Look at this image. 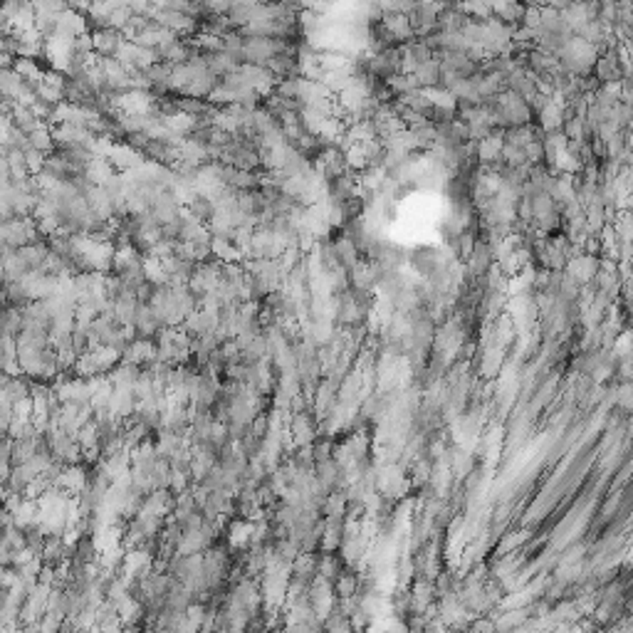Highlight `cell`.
<instances>
[{
  "instance_id": "cell-4",
  "label": "cell",
  "mask_w": 633,
  "mask_h": 633,
  "mask_svg": "<svg viewBox=\"0 0 633 633\" xmlns=\"http://www.w3.org/2000/svg\"><path fill=\"white\" fill-rule=\"evenodd\" d=\"M186 210L193 215V218H198L201 223L210 226L213 218L218 215V201H213L210 196H203V193H196V196L186 203Z\"/></svg>"
},
{
  "instance_id": "cell-3",
  "label": "cell",
  "mask_w": 633,
  "mask_h": 633,
  "mask_svg": "<svg viewBox=\"0 0 633 633\" xmlns=\"http://www.w3.org/2000/svg\"><path fill=\"white\" fill-rule=\"evenodd\" d=\"M92 37H94V52L99 57H119V52H121L124 42L129 40L124 33H121V30H117V28L96 30V33H92Z\"/></svg>"
},
{
  "instance_id": "cell-2",
  "label": "cell",
  "mask_w": 633,
  "mask_h": 633,
  "mask_svg": "<svg viewBox=\"0 0 633 633\" xmlns=\"http://www.w3.org/2000/svg\"><path fill=\"white\" fill-rule=\"evenodd\" d=\"M446 8L443 0H433V3H419L416 10L411 12V23L413 30L421 35H430L438 30V17H441V10Z\"/></svg>"
},
{
  "instance_id": "cell-7",
  "label": "cell",
  "mask_w": 633,
  "mask_h": 633,
  "mask_svg": "<svg viewBox=\"0 0 633 633\" xmlns=\"http://www.w3.org/2000/svg\"><path fill=\"white\" fill-rule=\"evenodd\" d=\"M253 10L255 6L253 3H243V0H233L230 10H228V20L235 25L237 30L245 28V25L253 23Z\"/></svg>"
},
{
  "instance_id": "cell-6",
  "label": "cell",
  "mask_w": 633,
  "mask_h": 633,
  "mask_svg": "<svg viewBox=\"0 0 633 633\" xmlns=\"http://www.w3.org/2000/svg\"><path fill=\"white\" fill-rule=\"evenodd\" d=\"M596 77L606 79V82H614V79L621 77V60H618L614 50L606 57H601V60H596Z\"/></svg>"
},
{
  "instance_id": "cell-1",
  "label": "cell",
  "mask_w": 633,
  "mask_h": 633,
  "mask_svg": "<svg viewBox=\"0 0 633 633\" xmlns=\"http://www.w3.org/2000/svg\"><path fill=\"white\" fill-rule=\"evenodd\" d=\"M559 65L569 74H586L596 65V47L579 35H571L559 52Z\"/></svg>"
},
{
  "instance_id": "cell-5",
  "label": "cell",
  "mask_w": 633,
  "mask_h": 633,
  "mask_svg": "<svg viewBox=\"0 0 633 633\" xmlns=\"http://www.w3.org/2000/svg\"><path fill=\"white\" fill-rule=\"evenodd\" d=\"M381 23H384V28L389 30L394 40H411L413 35H416L411 17L403 15V12H389V15H384Z\"/></svg>"
}]
</instances>
